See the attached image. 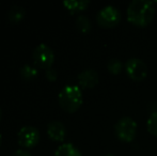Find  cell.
I'll list each match as a JSON object with an SVG mask.
<instances>
[{"mask_svg":"<svg viewBox=\"0 0 157 156\" xmlns=\"http://www.w3.org/2000/svg\"><path fill=\"white\" fill-rule=\"evenodd\" d=\"M128 21L137 27H145L154 18L155 6L149 0H132L127 6Z\"/></svg>","mask_w":157,"mask_h":156,"instance_id":"1","label":"cell"},{"mask_svg":"<svg viewBox=\"0 0 157 156\" xmlns=\"http://www.w3.org/2000/svg\"><path fill=\"white\" fill-rule=\"evenodd\" d=\"M58 101L61 108L66 112H75L82 104V92L78 86L67 85L60 91Z\"/></svg>","mask_w":157,"mask_h":156,"instance_id":"2","label":"cell"},{"mask_svg":"<svg viewBox=\"0 0 157 156\" xmlns=\"http://www.w3.org/2000/svg\"><path fill=\"white\" fill-rule=\"evenodd\" d=\"M137 123L130 117H123L119 119L114 124V134L119 140L123 142H130L134 140L137 134Z\"/></svg>","mask_w":157,"mask_h":156,"instance_id":"3","label":"cell"},{"mask_svg":"<svg viewBox=\"0 0 157 156\" xmlns=\"http://www.w3.org/2000/svg\"><path fill=\"white\" fill-rule=\"evenodd\" d=\"M121 13L116 6H106L97 12L96 21L103 28H113L120 23Z\"/></svg>","mask_w":157,"mask_h":156,"instance_id":"4","label":"cell"},{"mask_svg":"<svg viewBox=\"0 0 157 156\" xmlns=\"http://www.w3.org/2000/svg\"><path fill=\"white\" fill-rule=\"evenodd\" d=\"M33 60L39 67L48 70L52 67L55 60V55L52 49L46 44L42 43L33 50Z\"/></svg>","mask_w":157,"mask_h":156,"instance_id":"5","label":"cell"},{"mask_svg":"<svg viewBox=\"0 0 157 156\" xmlns=\"http://www.w3.org/2000/svg\"><path fill=\"white\" fill-rule=\"evenodd\" d=\"M125 71L132 80L141 81L147 75V67L144 61L139 58H130L125 63Z\"/></svg>","mask_w":157,"mask_h":156,"instance_id":"6","label":"cell"},{"mask_svg":"<svg viewBox=\"0 0 157 156\" xmlns=\"http://www.w3.org/2000/svg\"><path fill=\"white\" fill-rule=\"evenodd\" d=\"M18 142L25 148H32L36 146L40 140V131L34 126H24L17 134Z\"/></svg>","mask_w":157,"mask_h":156,"instance_id":"7","label":"cell"},{"mask_svg":"<svg viewBox=\"0 0 157 156\" xmlns=\"http://www.w3.org/2000/svg\"><path fill=\"white\" fill-rule=\"evenodd\" d=\"M78 81L82 88L92 89L98 83V74L92 69L85 70L78 75Z\"/></svg>","mask_w":157,"mask_h":156,"instance_id":"8","label":"cell"},{"mask_svg":"<svg viewBox=\"0 0 157 156\" xmlns=\"http://www.w3.org/2000/svg\"><path fill=\"white\" fill-rule=\"evenodd\" d=\"M47 134L55 141H63L66 135L65 126L59 121H52L47 125Z\"/></svg>","mask_w":157,"mask_h":156,"instance_id":"9","label":"cell"},{"mask_svg":"<svg viewBox=\"0 0 157 156\" xmlns=\"http://www.w3.org/2000/svg\"><path fill=\"white\" fill-rule=\"evenodd\" d=\"M89 0H64L63 6L71 12H78L83 11L89 6Z\"/></svg>","mask_w":157,"mask_h":156,"instance_id":"10","label":"cell"},{"mask_svg":"<svg viewBox=\"0 0 157 156\" xmlns=\"http://www.w3.org/2000/svg\"><path fill=\"white\" fill-rule=\"evenodd\" d=\"M55 156H81V153L72 143H64L57 149Z\"/></svg>","mask_w":157,"mask_h":156,"instance_id":"11","label":"cell"},{"mask_svg":"<svg viewBox=\"0 0 157 156\" xmlns=\"http://www.w3.org/2000/svg\"><path fill=\"white\" fill-rule=\"evenodd\" d=\"M25 17V9L19 6H13L8 12V18L11 23H19Z\"/></svg>","mask_w":157,"mask_h":156,"instance_id":"12","label":"cell"},{"mask_svg":"<svg viewBox=\"0 0 157 156\" xmlns=\"http://www.w3.org/2000/svg\"><path fill=\"white\" fill-rule=\"evenodd\" d=\"M76 27L81 33H88L91 30L90 19L86 15H79L76 18Z\"/></svg>","mask_w":157,"mask_h":156,"instance_id":"13","label":"cell"},{"mask_svg":"<svg viewBox=\"0 0 157 156\" xmlns=\"http://www.w3.org/2000/svg\"><path fill=\"white\" fill-rule=\"evenodd\" d=\"M39 74L37 69L30 64H25L21 69V76L24 80H31V79L35 78Z\"/></svg>","mask_w":157,"mask_h":156,"instance_id":"14","label":"cell"},{"mask_svg":"<svg viewBox=\"0 0 157 156\" xmlns=\"http://www.w3.org/2000/svg\"><path fill=\"white\" fill-rule=\"evenodd\" d=\"M107 69L113 75H118L123 69V63L118 58H111L107 62Z\"/></svg>","mask_w":157,"mask_h":156,"instance_id":"15","label":"cell"},{"mask_svg":"<svg viewBox=\"0 0 157 156\" xmlns=\"http://www.w3.org/2000/svg\"><path fill=\"white\" fill-rule=\"evenodd\" d=\"M147 128L151 135L157 137V110L151 113L147 121Z\"/></svg>","mask_w":157,"mask_h":156,"instance_id":"16","label":"cell"},{"mask_svg":"<svg viewBox=\"0 0 157 156\" xmlns=\"http://www.w3.org/2000/svg\"><path fill=\"white\" fill-rule=\"evenodd\" d=\"M46 77H47V79H49V80H56L57 78V72L55 71L54 69H48L46 70Z\"/></svg>","mask_w":157,"mask_h":156,"instance_id":"17","label":"cell"},{"mask_svg":"<svg viewBox=\"0 0 157 156\" xmlns=\"http://www.w3.org/2000/svg\"><path fill=\"white\" fill-rule=\"evenodd\" d=\"M11 156H31V154L26 150H17Z\"/></svg>","mask_w":157,"mask_h":156,"instance_id":"18","label":"cell"},{"mask_svg":"<svg viewBox=\"0 0 157 156\" xmlns=\"http://www.w3.org/2000/svg\"><path fill=\"white\" fill-rule=\"evenodd\" d=\"M104 156H116V155L111 154V153H108V154H106V155H104Z\"/></svg>","mask_w":157,"mask_h":156,"instance_id":"19","label":"cell"},{"mask_svg":"<svg viewBox=\"0 0 157 156\" xmlns=\"http://www.w3.org/2000/svg\"><path fill=\"white\" fill-rule=\"evenodd\" d=\"M1 142H2V137H1V134H0V146H1Z\"/></svg>","mask_w":157,"mask_h":156,"instance_id":"20","label":"cell"},{"mask_svg":"<svg viewBox=\"0 0 157 156\" xmlns=\"http://www.w3.org/2000/svg\"><path fill=\"white\" fill-rule=\"evenodd\" d=\"M1 117H2V111H1V108H0V120H1Z\"/></svg>","mask_w":157,"mask_h":156,"instance_id":"21","label":"cell"}]
</instances>
